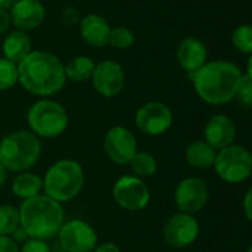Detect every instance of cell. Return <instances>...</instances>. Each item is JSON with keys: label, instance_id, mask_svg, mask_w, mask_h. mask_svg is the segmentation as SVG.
I'll return each mask as SVG.
<instances>
[{"label": "cell", "instance_id": "6da1fadb", "mask_svg": "<svg viewBox=\"0 0 252 252\" xmlns=\"http://www.w3.org/2000/svg\"><path fill=\"white\" fill-rule=\"evenodd\" d=\"M63 61L48 51H32L18 63V83L37 96H52L65 86Z\"/></svg>", "mask_w": 252, "mask_h": 252}, {"label": "cell", "instance_id": "7a4b0ae2", "mask_svg": "<svg viewBox=\"0 0 252 252\" xmlns=\"http://www.w3.org/2000/svg\"><path fill=\"white\" fill-rule=\"evenodd\" d=\"M240 68L228 61H209L190 76L197 96L211 104L221 105L233 98L242 79Z\"/></svg>", "mask_w": 252, "mask_h": 252}, {"label": "cell", "instance_id": "3957f363", "mask_svg": "<svg viewBox=\"0 0 252 252\" xmlns=\"http://www.w3.org/2000/svg\"><path fill=\"white\" fill-rule=\"evenodd\" d=\"M20 211V222L30 239L49 240L58 236L65 217L64 208L46 194L23 200Z\"/></svg>", "mask_w": 252, "mask_h": 252}, {"label": "cell", "instance_id": "277c9868", "mask_svg": "<svg viewBox=\"0 0 252 252\" xmlns=\"http://www.w3.org/2000/svg\"><path fill=\"white\" fill-rule=\"evenodd\" d=\"M42 141L27 129L6 134L0 140V163L8 172L30 171L40 159Z\"/></svg>", "mask_w": 252, "mask_h": 252}, {"label": "cell", "instance_id": "5b68a950", "mask_svg": "<svg viewBox=\"0 0 252 252\" xmlns=\"http://www.w3.org/2000/svg\"><path fill=\"white\" fill-rule=\"evenodd\" d=\"M85 187V171L77 160L61 159L51 165L43 177V194L65 203L76 199Z\"/></svg>", "mask_w": 252, "mask_h": 252}, {"label": "cell", "instance_id": "8992f818", "mask_svg": "<svg viewBox=\"0 0 252 252\" xmlns=\"http://www.w3.org/2000/svg\"><path fill=\"white\" fill-rule=\"evenodd\" d=\"M68 113L65 107L51 98L33 102L27 111L29 131L37 138H58L68 128Z\"/></svg>", "mask_w": 252, "mask_h": 252}, {"label": "cell", "instance_id": "52a82bcc", "mask_svg": "<svg viewBox=\"0 0 252 252\" xmlns=\"http://www.w3.org/2000/svg\"><path fill=\"white\" fill-rule=\"evenodd\" d=\"M214 169L222 181L240 184L252 175V153L239 144H231L217 152Z\"/></svg>", "mask_w": 252, "mask_h": 252}, {"label": "cell", "instance_id": "ba28073f", "mask_svg": "<svg viewBox=\"0 0 252 252\" xmlns=\"http://www.w3.org/2000/svg\"><path fill=\"white\" fill-rule=\"evenodd\" d=\"M114 202L125 211L138 212L149 206L152 194L144 180L128 174L116 180L111 190Z\"/></svg>", "mask_w": 252, "mask_h": 252}, {"label": "cell", "instance_id": "9c48e42d", "mask_svg": "<svg viewBox=\"0 0 252 252\" xmlns=\"http://www.w3.org/2000/svg\"><path fill=\"white\" fill-rule=\"evenodd\" d=\"M57 237L65 252H92L98 245L95 228L80 218L64 221Z\"/></svg>", "mask_w": 252, "mask_h": 252}, {"label": "cell", "instance_id": "30bf717a", "mask_svg": "<svg viewBox=\"0 0 252 252\" xmlns=\"http://www.w3.org/2000/svg\"><path fill=\"white\" fill-rule=\"evenodd\" d=\"M102 147L105 156L116 165H129L131 159L138 152V143L131 129L126 126H111L105 132Z\"/></svg>", "mask_w": 252, "mask_h": 252}, {"label": "cell", "instance_id": "8fae6325", "mask_svg": "<svg viewBox=\"0 0 252 252\" xmlns=\"http://www.w3.org/2000/svg\"><path fill=\"white\" fill-rule=\"evenodd\" d=\"M172 123V110L159 101L146 102L135 113V126L149 137H159L166 134L171 129Z\"/></svg>", "mask_w": 252, "mask_h": 252}, {"label": "cell", "instance_id": "7c38bea8", "mask_svg": "<svg viewBox=\"0 0 252 252\" xmlns=\"http://www.w3.org/2000/svg\"><path fill=\"white\" fill-rule=\"evenodd\" d=\"M209 200L208 184L199 177H187L178 183L174 191V202L180 212L193 215L202 211Z\"/></svg>", "mask_w": 252, "mask_h": 252}, {"label": "cell", "instance_id": "4fadbf2b", "mask_svg": "<svg viewBox=\"0 0 252 252\" xmlns=\"http://www.w3.org/2000/svg\"><path fill=\"white\" fill-rule=\"evenodd\" d=\"M200 227L193 215L177 212L166 220L162 228L163 240L172 248H187L199 237Z\"/></svg>", "mask_w": 252, "mask_h": 252}, {"label": "cell", "instance_id": "5bb4252c", "mask_svg": "<svg viewBox=\"0 0 252 252\" xmlns=\"http://www.w3.org/2000/svg\"><path fill=\"white\" fill-rule=\"evenodd\" d=\"M91 83L101 96L114 98L125 88L126 83L125 70L119 63L113 60H104L95 65L94 74L91 77Z\"/></svg>", "mask_w": 252, "mask_h": 252}, {"label": "cell", "instance_id": "9a60e30c", "mask_svg": "<svg viewBox=\"0 0 252 252\" xmlns=\"http://www.w3.org/2000/svg\"><path fill=\"white\" fill-rule=\"evenodd\" d=\"M236 138V125L227 114H214L205 125L203 141L214 150L220 152L231 144Z\"/></svg>", "mask_w": 252, "mask_h": 252}, {"label": "cell", "instance_id": "2e32d148", "mask_svg": "<svg viewBox=\"0 0 252 252\" xmlns=\"http://www.w3.org/2000/svg\"><path fill=\"white\" fill-rule=\"evenodd\" d=\"M9 17L17 30L27 33L43 23L46 9L40 0H18L9 11Z\"/></svg>", "mask_w": 252, "mask_h": 252}, {"label": "cell", "instance_id": "e0dca14e", "mask_svg": "<svg viewBox=\"0 0 252 252\" xmlns=\"http://www.w3.org/2000/svg\"><path fill=\"white\" fill-rule=\"evenodd\" d=\"M208 49L205 43L196 37H186L177 48V61L180 67L190 76L200 70L208 61Z\"/></svg>", "mask_w": 252, "mask_h": 252}, {"label": "cell", "instance_id": "ac0fdd59", "mask_svg": "<svg viewBox=\"0 0 252 252\" xmlns=\"http://www.w3.org/2000/svg\"><path fill=\"white\" fill-rule=\"evenodd\" d=\"M79 30L82 39L94 48H104L108 45L111 27L108 21L98 14H88L80 18Z\"/></svg>", "mask_w": 252, "mask_h": 252}, {"label": "cell", "instance_id": "d6986e66", "mask_svg": "<svg viewBox=\"0 0 252 252\" xmlns=\"http://www.w3.org/2000/svg\"><path fill=\"white\" fill-rule=\"evenodd\" d=\"M3 58L18 64L32 52V39L26 32L14 30L6 34L2 43Z\"/></svg>", "mask_w": 252, "mask_h": 252}, {"label": "cell", "instance_id": "ffe728a7", "mask_svg": "<svg viewBox=\"0 0 252 252\" xmlns=\"http://www.w3.org/2000/svg\"><path fill=\"white\" fill-rule=\"evenodd\" d=\"M12 194L21 200L36 197L43 193V178L32 171L20 172L12 183Z\"/></svg>", "mask_w": 252, "mask_h": 252}, {"label": "cell", "instance_id": "44dd1931", "mask_svg": "<svg viewBox=\"0 0 252 252\" xmlns=\"http://www.w3.org/2000/svg\"><path fill=\"white\" fill-rule=\"evenodd\" d=\"M217 150H214L203 140L193 141L186 149V160L194 169H208L214 166Z\"/></svg>", "mask_w": 252, "mask_h": 252}, {"label": "cell", "instance_id": "7402d4cb", "mask_svg": "<svg viewBox=\"0 0 252 252\" xmlns=\"http://www.w3.org/2000/svg\"><path fill=\"white\" fill-rule=\"evenodd\" d=\"M95 65L96 64L92 58L85 57V55H79V57L73 58L71 61H68L67 65H64L65 77L68 80L76 82V83L91 80L94 70H95Z\"/></svg>", "mask_w": 252, "mask_h": 252}, {"label": "cell", "instance_id": "603a6c76", "mask_svg": "<svg viewBox=\"0 0 252 252\" xmlns=\"http://www.w3.org/2000/svg\"><path fill=\"white\" fill-rule=\"evenodd\" d=\"M128 166L131 168L132 175L141 180L150 178L158 172V160L149 152H137Z\"/></svg>", "mask_w": 252, "mask_h": 252}, {"label": "cell", "instance_id": "cb8c5ba5", "mask_svg": "<svg viewBox=\"0 0 252 252\" xmlns=\"http://www.w3.org/2000/svg\"><path fill=\"white\" fill-rule=\"evenodd\" d=\"M18 227H21L18 208L9 203L0 205V236H12Z\"/></svg>", "mask_w": 252, "mask_h": 252}, {"label": "cell", "instance_id": "d4e9b609", "mask_svg": "<svg viewBox=\"0 0 252 252\" xmlns=\"http://www.w3.org/2000/svg\"><path fill=\"white\" fill-rule=\"evenodd\" d=\"M18 83V64L0 57V91L12 89Z\"/></svg>", "mask_w": 252, "mask_h": 252}, {"label": "cell", "instance_id": "484cf974", "mask_svg": "<svg viewBox=\"0 0 252 252\" xmlns=\"http://www.w3.org/2000/svg\"><path fill=\"white\" fill-rule=\"evenodd\" d=\"M231 45L236 51L252 55V26H239L231 34Z\"/></svg>", "mask_w": 252, "mask_h": 252}, {"label": "cell", "instance_id": "4316f807", "mask_svg": "<svg viewBox=\"0 0 252 252\" xmlns=\"http://www.w3.org/2000/svg\"><path fill=\"white\" fill-rule=\"evenodd\" d=\"M135 42V36L132 33V30H129L128 27H116L111 29L110 32V39H108V45H111L113 48L117 49H128L134 45Z\"/></svg>", "mask_w": 252, "mask_h": 252}, {"label": "cell", "instance_id": "83f0119b", "mask_svg": "<svg viewBox=\"0 0 252 252\" xmlns=\"http://www.w3.org/2000/svg\"><path fill=\"white\" fill-rule=\"evenodd\" d=\"M236 98L240 102V105L251 108L252 107V80L245 74L240 79L237 92H236Z\"/></svg>", "mask_w": 252, "mask_h": 252}, {"label": "cell", "instance_id": "f1b7e54d", "mask_svg": "<svg viewBox=\"0 0 252 252\" xmlns=\"http://www.w3.org/2000/svg\"><path fill=\"white\" fill-rule=\"evenodd\" d=\"M20 252H52V251H51V246L46 240L27 239L20 246Z\"/></svg>", "mask_w": 252, "mask_h": 252}, {"label": "cell", "instance_id": "f546056e", "mask_svg": "<svg viewBox=\"0 0 252 252\" xmlns=\"http://www.w3.org/2000/svg\"><path fill=\"white\" fill-rule=\"evenodd\" d=\"M0 252H20V245L11 236H0Z\"/></svg>", "mask_w": 252, "mask_h": 252}, {"label": "cell", "instance_id": "4dcf8cb0", "mask_svg": "<svg viewBox=\"0 0 252 252\" xmlns=\"http://www.w3.org/2000/svg\"><path fill=\"white\" fill-rule=\"evenodd\" d=\"M79 20H80V17H79V11H77L76 8L68 6V8H65V9L61 12V21H63L64 24H67V26L76 24Z\"/></svg>", "mask_w": 252, "mask_h": 252}, {"label": "cell", "instance_id": "1f68e13d", "mask_svg": "<svg viewBox=\"0 0 252 252\" xmlns=\"http://www.w3.org/2000/svg\"><path fill=\"white\" fill-rule=\"evenodd\" d=\"M243 211L246 218L252 222V186L248 189L245 197H243Z\"/></svg>", "mask_w": 252, "mask_h": 252}, {"label": "cell", "instance_id": "d6a6232c", "mask_svg": "<svg viewBox=\"0 0 252 252\" xmlns=\"http://www.w3.org/2000/svg\"><path fill=\"white\" fill-rule=\"evenodd\" d=\"M11 26V17H9V11L0 9V34H3L8 32Z\"/></svg>", "mask_w": 252, "mask_h": 252}, {"label": "cell", "instance_id": "836d02e7", "mask_svg": "<svg viewBox=\"0 0 252 252\" xmlns=\"http://www.w3.org/2000/svg\"><path fill=\"white\" fill-rule=\"evenodd\" d=\"M92 252H122V251H120V248L116 243H113V242H104V243L96 245Z\"/></svg>", "mask_w": 252, "mask_h": 252}, {"label": "cell", "instance_id": "e575fe53", "mask_svg": "<svg viewBox=\"0 0 252 252\" xmlns=\"http://www.w3.org/2000/svg\"><path fill=\"white\" fill-rule=\"evenodd\" d=\"M11 237H12L17 243H21V245H23L27 239H30V237L27 236V233L24 231V228H23V227H18V228L15 230V233H14Z\"/></svg>", "mask_w": 252, "mask_h": 252}, {"label": "cell", "instance_id": "d590c367", "mask_svg": "<svg viewBox=\"0 0 252 252\" xmlns=\"http://www.w3.org/2000/svg\"><path fill=\"white\" fill-rule=\"evenodd\" d=\"M18 2V0H0V9L11 11L12 6Z\"/></svg>", "mask_w": 252, "mask_h": 252}, {"label": "cell", "instance_id": "8d00e7d4", "mask_svg": "<svg viewBox=\"0 0 252 252\" xmlns=\"http://www.w3.org/2000/svg\"><path fill=\"white\" fill-rule=\"evenodd\" d=\"M6 178H8V171L5 169V166L0 163V189H2L6 183Z\"/></svg>", "mask_w": 252, "mask_h": 252}, {"label": "cell", "instance_id": "74e56055", "mask_svg": "<svg viewBox=\"0 0 252 252\" xmlns=\"http://www.w3.org/2000/svg\"><path fill=\"white\" fill-rule=\"evenodd\" d=\"M246 76L252 80V55L249 57L248 64H246Z\"/></svg>", "mask_w": 252, "mask_h": 252}, {"label": "cell", "instance_id": "f35d334b", "mask_svg": "<svg viewBox=\"0 0 252 252\" xmlns=\"http://www.w3.org/2000/svg\"><path fill=\"white\" fill-rule=\"evenodd\" d=\"M248 252H252V245L249 246V249H248Z\"/></svg>", "mask_w": 252, "mask_h": 252}]
</instances>
